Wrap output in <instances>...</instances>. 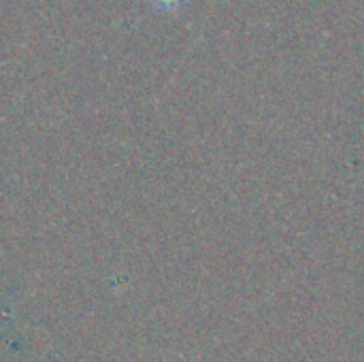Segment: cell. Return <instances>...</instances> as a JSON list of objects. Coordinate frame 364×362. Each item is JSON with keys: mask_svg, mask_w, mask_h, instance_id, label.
<instances>
[{"mask_svg": "<svg viewBox=\"0 0 364 362\" xmlns=\"http://www.w3.org/2000/svg\"><path fill=\"white\" fill-rule=\"evenodd\" d=\"M158 13H166V15H175L179 13L190 0H147Z\"/></svg>", "mask_w": 364, "mask_h": 362, "instance_id": "cell-1", "label": "cell"}]
</instances>
